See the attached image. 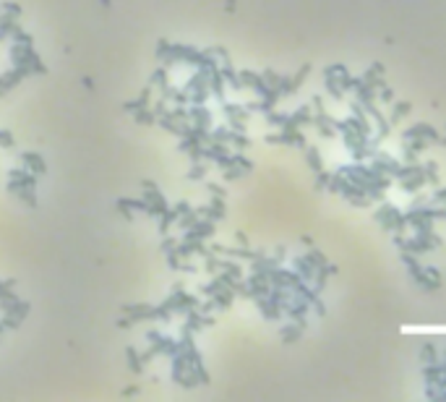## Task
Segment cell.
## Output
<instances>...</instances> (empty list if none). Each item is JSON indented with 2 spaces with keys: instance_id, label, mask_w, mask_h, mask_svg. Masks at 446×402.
<instances>
[{
  "instance_id": "1",
  "label": "cell",
  "mask_w": 446,
  "mask_h": 402,
  "mask_svg": "<svg viewBox=\"0 0 446 402\" xmlns=\"http://www.w3.org/2000/svg\"><path fill=\"white\" fill-rule=\"evenodd\" d=\"M21 162L24 165H29V172H45V162H42V157H37V154H24L21 157Z\"/></svg>"
}]
</instances>
